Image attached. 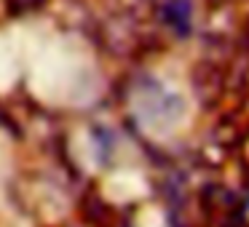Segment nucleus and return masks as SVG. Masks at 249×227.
Returning <instances> with one entry per match:
<instances>
[{"instance_id":"f03ea898","label":"nucleus","mask_w":249,"mask_h":227,"mask_svg":"<svg viewBox=\"0 0 249 227\" xmlns=\"http://www.w3.org/2000/svg\"><path fill=\"white\" fill-rule=\"evenodd\" d=\"M46 0H8L11 11H33V8H40Z\"/></svg>"},{"instance_id":"f257e3e1","label":"nucleus","mask_w":249,"mask_h":227,"mask_svg":"<svg viewBox=\"0 0 249 227\" xmlns=\"http://www.w3.org/2000/svg\"><path fill=\"white\" fill-rule=\"evenodd\" d=\"M161 19L177 35H188L190 24H193V8H190V0H163L161 3Z\"/></svg>"}]
</instances>
